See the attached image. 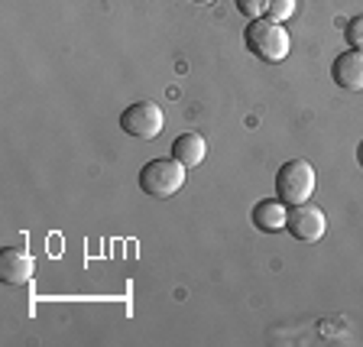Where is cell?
I'll return each instance as SVG.
<instances>
[{"mask_svg":"<svg viewBox=\"0 0 363 347\" xmlns=\"http://www.w3.org/2000/svg\"><path fill=\"white\" fill-rule=\"evenodd\" d=\"M243 43L257 59L263 62H282L292 49V39H289V30L282 23L269 20V16H257V20L247 23L243 30Z\"/></svg>","mask_w":363,"mask_h":347,"instance_id":"obj_1","label":"cell"},{"mask_svg":"<svg viewBox=\"0 0 363 347\" xmlns=\"http://www.w3.org/2000/svg\"><path fill=\"white\" fill-rule=\"evenodd\" d=\"M315 185H318V175L308 159H289V163L279 166V172H276V195L289 208L308 202L315 195Z\"/></svg>","mask_w":363,"mask_h":347,"instance_id":"obj_2","label":"cell"},{"mask_svg":"<svg viewBox=\"0 0 363 347\" xmlns=\"http://www.w3.org/2000/svg\"><path fill=\"white\" fill-rule=\"evenodd\" d=\"M185 172L189 169L182 166L179 159H150L143 169H140V189L150 198H169L185 185Z\"/></svg>","mask_w":363,"mask_h":347,"instance_id":"obj_3","label":"cell"},{"mask_svg":"<svg viewBox=\"0 0 363 347\" xmlns=\"http://www.w3.org/2000/svg\"><path fill=\"white\" fill-rule=\"evenodd\" d=\"M162 123H166V117H162V107L156 101H136L121 114V130L136 140H156L162 133Z\"/></svg>","mask_w":363,"mask_h":347,"instance_id":"obj_4","label":"cell"},{"mask_svg":"<svg viewBox=\"0 0 363 347\" xmlns=\"http://www.w3.org/2000/svg\"><path fill=\"white\" fill-rule=\"evenodd\" d=\"M286 231L295 237V241L302 243H315L325 237L328 231V218L325 211L318 208V204H295V208H289V218H286Z\"/></svg>","mask_w":363,"mask_h":347,"instance_id":"obj_5","label":"cell"},{"mask_svg":"<svg viewBox=\"0 0 363 347\" xmlns=\"http://www.w3.org/2000/svg\"><path fill=\"white\" fill-rule=\"evenodd\" d=\"M33 257L23 247H4L0 250V280L7 286H26L33 280Z\"/></svg>","mask_w":363,"mask_h":347,"instance_id":"obj_6","label":"cell"},{"mask_svg":"<svg viewBox=\"0 0 363 347\" xmlns=\"http://www.w3.org/2000/svg\"><path fill=\"white\" fill-rule=\"evenodd\" d=\"M331 78L344 91H363V49L340 53L331 65Z\"/></svg>","mask_w":363,"mask_h":347,"instance_id":"obj_7","label":"cell"},{"mask_svg":"<svg viewBox=\"0 0 363 347\" xmlns=\"http://www.w3.org/2000/svg\"><path fill=\"white\" fill-rule=\"evenodd\" d=\"M253 227L257 231H266V234H272V231H286V218H289V204L279 202V198H266V202L253 204Z\"/></svg>","mask_w":363,"mask_h":347,"instance_id":"obj_8","label":"cell"},{"mask_svg":"<svg viewBox=\"0 0 363 347\" xmlns=\"http://www.w3.org/2000/svg\"><path fill=\"white\" fill-rule=\"evenodd\" d=\"M172 156L179 159V163H182L185 169L201 166L204 156H208V140H204L201 133H182V136H175Z\"/></svg>","mask_w":363,"mask_h":347,"instance_id":"obj_9","label":"cell"},{"mask_svg":"<svg viewBox=\"0 0 363 347\" xmlns=\"http://www.w3.org/2000/svg\"><path fill=\"white\" fill-rule=\"evenodd\" d=\"M295 13V0H266V16L276 23L289 20Z\"/></svg>","mask_w":363,"mask_h":347,"instance_id":"obj_10","label":"cell"},{"mask_svg":"<svg viewBox=\"0 0 363 347\" xmlns=\"http://www.w3.org/2000/svg\"><path fill=\"white\" fill-rule=\"evenodd\" d=\"M344 39H347L350 49H363V13L347 20V26H344Z\"/></svg>","mask_w":363,"mask_h":347,"instance_id":"obj_11","label":"cell"},{"mask_svg":"<svg viewBox=\"0 0 363 347\" xmlns=\"http://www.w3.org/2000/svg\"><path fill=\"white\" fill-rule=\"evenodd\" d=\"M234 4L247 20H257V16H263V10H266V0H234Z\"/></svg>","mask_w":363,"mask_h":347,"instance_id":"obj_12","label":"cell"},{"mask_svg":"<svg viewBox=\"0 0 363 347\" xmlns=\"http://www.w3.org/2000/svg\"><path fill=\"white\" fill-rule=\"evenodd\" d=\"M357 163H360V169H363V140H360V146H357Z\"/></svg>","mask_w":363,"mask_h":347,"instance_id":"obj_13","label":"cell"},{"mask_svg":"<svg viewBox=\"0 0 363 347\" xmlns=\"http://www.w3.org/2000/svg\"><path fill=\"white\" fill-rule=\"evenodd\" d=\"M195 4H214V0H195Z\"/></svg>","mask_w":363,"mask_h":347,"instance_id":"obj_14","label":"cell"}]
</instances>
